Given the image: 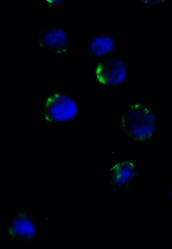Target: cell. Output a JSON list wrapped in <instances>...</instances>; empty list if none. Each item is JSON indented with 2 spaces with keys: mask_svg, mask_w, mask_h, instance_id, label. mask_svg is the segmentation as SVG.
Segmentation results:
<instances>
[{
  "mask_svg": "<svg viewBox=\"0 0 172 249\" xmlns=\"http://www.w3.org/2000/svg\"><path fill=\"white\" fill-rule=\"evenodd\" d=\"M121 124L125 132L133 139L146 141L154 132L155 118L148 108L136 104L129 107L122 116Z\"/></svg>",
  "mask_w": 172,
  "mask_h": 249,
  "instance_id": "cell-1",
  "label": "cell"
},
{
  "mask_svg": "<svg viewBox=\"0 0 172 249\" xmlns=\"http://www.w3.org/2000/svg\"><path fill=\"white\" fill-rule=\"evenodd\" d=\"M78 106L70 96L60 92L48 96L45 101L44 118L51 124L69 122L76 118Z\"/></svg>",
  "mask_w": 172,
  "mask_h": 249,
  "instance_id": "cell-2",
  "label": "cell"
},
{
  "mask_svg": "<svg viewBox=\"0 0 172 249\" xmlns=\"http://www.w3.org/2000/svg\"><path fill=\"white\" fill-rule=\"evenodd\" d=\"M126 75V66L121 61L101 62L96 67V77L104 86L119 85L124 81Z\"/></svg>",
  "mask_w": 172,
  "mask_h": 249,
  "instance_id": "cell-3",
  "label": "cell"
},
{
  "mask_svg": "<svg viewBox=\"0 0 172 249\" xmlns=\"http://www.w3.org/2000/svg\"><path fill=\"white\" fill-rule=\"evenodd\" d=\"M40 43L47 49L61 52L67 47L68 39L64 31L57 30L46 33L41 37Z\"/></svg>",
  "mask_w": 172,
  "mask_h": 249,
  "instance_id": "cell-4",
  "label": "cell"
},
{
  "mask_svg": "<svg viewBox=\"0 0 172 249\" xmlns=\"http://www.w3.org/2000/svg\"><path fill=\"white\" fill-rule=\"evenodd\" d=\"M113 182L115 184L125 183L134 177L136 174L135 166L130 161L118 163L111 169Z\"/></svg>",
  "mask_w": 172,
  "mask_h": 249,
  "instance_id": "cell-5",
  "label": "cell"
},
{
  "mask_svg": "<svg viewBox=\"0 0 172 249\" xmlns=\"http://www.w3.org/2000/svg\"><path fill=\"white\" fill-rule=\"evenodd\" d=\"M115 48V41L108 36H99L95 38L91 44V51L94 56L101 57L112 53Z\"/></svg>",
  "mask_w": 172,
  "mask_h": 249,
  "instance_id": "cell-6",
  "label": "cell"
},
{
  "mask_svg": "<svg viewBox=\"0 0 172 249\" xmlns=\"http://www.w3.org/2000/svg\"><path fill=\"white\" fill-rule=\"evenodd\" d=\"M10 230L12 231V235L24 238L31 237L34 231L31 223L23 218L17 220Z\"/></svg>",
  "mask_w": 172,
  "mask_h": 249,
  "instance_id": "cell-7",
  "label": "cell"
},
{
  "mask_svg": "<svg viewBox=\"0 0 172 249\" xmlns=\"http://www.w3.org/2000/svg\"><path fill=\"white\" fill-rule=\"evenodd\" d=\"M140 1L147 4H158L163 2L164 0H140Z\"/></svg>",
  "mask_w": 172,
  "mask_h": 249,
  "instance_id": "cell-8",
  "label": "cell"
},
{
  "mask_svg": "<svg viewBox=\"0 0 172 249\" xmlns=\"http://www.w3.org/2000/svg\"><path fill=\"white\" fill-rule=\"evenodd\" d=\"M46 1L51 4H57L62 2L63 0H46Z\"/></svg>",
  "mask_w": 172,
  "mask_h": 249,
  "instance_id": "cell-9",
  "label": "cell"
},
{
  "mask_svg": "<svg viewBox=\"0 0 172 249\" xmlns=\"http://www.w3.org/2000/svg\"></svg>",
  "mask_w": 172,
  "mask_h": 249,
  "instance_id": "cell-10",
  "label": "cell"
}]
</instances>
